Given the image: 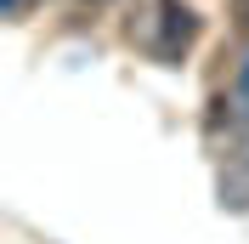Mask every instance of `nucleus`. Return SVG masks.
Returning <instances> with one entry per match:
<instances>
[{
    "mask_svg": "<svg viewBox=\"0 0 249 244\" xmlns=\"http://www.w3.org/2000/svg\"><path fill=\"white\" fill-rule=\"evenodd\" d=\"M227 29L238 40H249V0H227Z\"/></svg>",
    "mask_w": 249,
    "mask_h": 244,
    "instance_id": "3",
    "label": "nucleus"
},
{
    "mask_svg": "<svg viewBox=\"0 0 249 244\" xmlns=\"http://www.w3.org/2000/svg\"><path fill=\"white\" fill-rule=\"evenodd\" d=\"M215 193L227 210H249V120L227 137V153H221V176H215Z\"/></svg>",
    "mask_w": 249,
    "mask_h": 244,
    "instance_id": "2",
    "label": "nucleus"
},
{
    "mask_svg": "<svg viewBox=\"0 0 249 244\" xmlns=\"http://www.w3.org/2000/svg\"><path fill=\"white\" fill-rule=\"evenodd\" d=\"M23 6H29V0H6V12H23Z\"/></svg>",
    "mask_w": 249,
    "mask_h": 244,
    "instance_id": "4",
    "label": "nucleus"
},
{
    "mask_svg": "<svg viewBox=\"0 0 249 244\" xmlns=\"http://www.w3.org/2000/svg\"><path fill=\"white\" fill-rule=\"evenodd\" d=\"M124 40L153 62H181L198 40V12L187 0H136L124 17Z\"/></svg>",
    "mask_w": 249,
    "mask_h": 244,
    "instance_id": "1",
    "label": "nucleus"
}]
</instances>
